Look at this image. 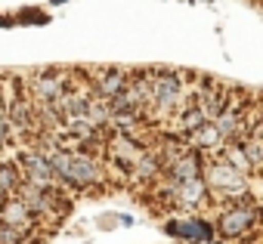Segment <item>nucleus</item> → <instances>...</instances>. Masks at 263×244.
<instances>
[{"mask_svg": "<svg viewBox=\"0 0 263 244\" xmlns=\"http://www.w3.org/2000/svg\"><path fill=\"white\" fill-rule=\"evenodd\" d=\"M201 179H204L208 192L223 195V198H229V201H238V195L248 192V176L238 173V170H235L232 164H226L223 158L211 161V164L201 170Z\"/></svg>", "mask_w": 263, "mask_h": 244, "instance_id": "nucleus-1", "label": "nucleus"}, {"mask_svg": "<svg viewBox=\"0 0 263 244\" xmlns=\"http://www.w3.org/2000/svg\"><path fill=\"white\" fill-rule=\"evenodd\" d=\"M257 219H260V210H257V201L254 204H232L229 210L220 213L214 232L223 235V238H245L248 232L257 229Z\"/></svg>", "mask_w": 263, "mask_h": 244, "instance_id": "nucleus-2", "label": "nucleus"}, {"mask_svg": "<svg viewBox=\"0 0 263 244\" xmlns=\"http://www.w3.org/2000/svg\"><path fill=\"white\" fill-rule=\"evenodd\" d=\"M167 235H174V238H180V241H186V244H211L214 241V222H208L204 216H195V213H189V216H183V219H167Z\"/></svg>", "mask_w": 263, "mask_h": 244, "instance_id": "nucleus-3", "label": "nucleus"}, {"mask_svg": "<svg viewBox=\"0 0 263 244\" xmlns=\"http://www.w3.org/2000/svg\"><path fill=\"white\" fill-rule=\"evenodd\" d=\"M102 182V167L96 158H90L87 152H71L68 155V176H65V186H74V189H90V186H99Z\"/></svg>", "mask_w": 263, "mask_h": 244, "instance_id": "nucleus-4", "label": "nucleus"}, {"mask_svg": "<svg viewBox=\"0 0 263 244\" xmlns=\"http://www.w3.org/2000/svg\"><path fill=\"white\" fill-rule=\"evenodd\" d=\"M201 170H204L201 152L198 149H183V152H177V158L161 173H167L171 182H189V179H201Z\"/></svg>", "mask_w": 263, "mask_h": 244, "instance_id": "nucleus-5", "label": "nucleus"}, {"mask_svg": "<svg viewBox=\"0 0 263 244\" xmlns=\"http://www.w3.org/2000/svg\"><path fill=\"white\" fill-rule=\"evenodd\" d=\"M149 93H152V102L149 105H158V108L167 111L183 96V80L177 74H171V71H161V74L149 77Z\"/></svg>", "mask_w": 263, "mask_h": 244, "instance_id": "nucleus-6", "label": "nucleus"}, {"mask_svg": "<svg viewBox=\"0 0 263 244\" xmlns=\"http://www.w3.org/2000/svg\"><path fill=\"white\" fill-rule=\"evenodd\" d=\"M19 170H22V179L31 182V186H53V170H50V161L44 152H22L19 155Z\"/></svg>", "mask_w": 263, "mask_h": 244, "instance_id": "nucleus-7", "label": "nucleus"}, {"mask_svg": "<svg viewBox=\"0 0 263 244\" xmlns=\"http://www.w3.org/2000/svg\"><path fill=\"white\" fill-rule=\"evenodd\" d=\"M171 198H174V204L177 207H183V210H201L204 204H208V186H204V179H189V182H171Z\"/></svg>", "mask_w": 263, "mask_h": 244, "instance_id": "nucleus-8", "label": "nucleus"}, {"mask_svg": "<svg viewBox=\"0 0 263 244\" xmlns=\"http://www.w3.org/2000/svg\"><path fill=\"white\" fill-rule=\"evenodd\" d=\"M0 222L10 226V229H16L19 235H28L37 219L31 216V210H28L19 198H7L4 204H0Z\"/></svg>", "mask_w": 263, "mask_h": 244, "instance_id": "nucleus-9", "label": "nucleus"}, {"mask_svg": "<svg viewBox=\"0 0 263 244\" xmlns=\"http://www.w3.org/2000/svg\"><path fill=\"white\" fill-rule=\"evenodd\" d=\"M22 170L16 161H4L0 164V204H4L7 198H16V192L22 189Z\"/></svg>", "mask_w": 263, "mask_h": 244, "instance_id": "nucleus-10", "label": "nucleus"}, {"mask_svg": "<svg viewBox=\"0 0 263 244\" xmlns=\"http://www.w3.org/2000/svg\"><path fill=\"white\" fill-rule=\"evenodd\" d=\"M189 143H192V149H198V152H214V149H223V146H226L223 136H220L217 127H214V120H204L198 130H192V133H189Z\"/></svg>", "mask_w": 263, "mask_h": 244, "instance_id": "nucleus-11", "label": "nucleus"}, {"mask_svg": "<svg viewBox=\"0 0 263 244\" xmlns=\"http://www.w3.org/2000/svg\"><path fill=\"white\" fill-rule=\"evenodd\" d=\"M127 84H130V77H127L124 71L111 68V71L99 74V80H96V93H99V99H108V96H121V93L127 90Z\"/></svg>", "mask_w": 263, "mask_h": 244, "instance_id": "nucleus-12", "label": "nucleus"}, {"mask_svg": "<svg viewBox=\"0 0 263 244\" xmlns=\"http://www.w3.org/2000/svg\"><path fill=\"white\" fill-rule=\"evenodd\" d=\"M204 120H208V117H204V114L198 111V105H192V108H189V111L183 114V120H180V124H183V133L189 136L192 130H198V127L204 124Z\"/></svg>", "mask_w": 263, "mask_h": 244, "instance_id": "nucleus-13", "label": "nucleus"}, {"mask_svg": "<svg viewBox=\"0 0 263 244\" xmlns=\"http://www.w3.org/2000/svg\"><path fill=\"white\" fill-rule=\"evenodd\" d=\"M13 136H19V133H16V127L10 124V117H7V114H0V146H7Z\"/></svg>", "mask_w": 263, "mask_h": 244, "instance_id": "nucleus-14", "label": "nucleus"}, {"mask_svg": "<svg viewBox=\"0 0 263 244\" xmlns=\"http://www.w3.org/2000/svg\"><path fill=\"white\" fill-rule=\"evenodd\" d=\"M22 238L25 235H19L16 229H10V226L0 222V244H22Z\"/></svg>", "mask_w": 263, "mask_h": 244, "instance_id": "nucleus-15", "label": "nucleus"}, {"mask_svg": "<svg viewBox=\"0 0 263 244\" xmlns=\"http://www.w3.org/2000/svg\"><path fill=\"white\" fill-rule=\"evenodd\" d=\"M0 114H4V96H0Z\"/></svg>", "mask_w": 263, "mask_h": 244, "instance_id": "nucleus-16", "label": "nucleus"}]
</instances>
